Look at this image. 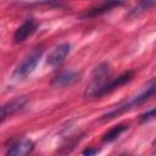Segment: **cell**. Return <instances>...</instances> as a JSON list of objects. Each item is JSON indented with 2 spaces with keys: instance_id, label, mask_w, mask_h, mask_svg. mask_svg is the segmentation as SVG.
<instances>
[{
  "instance_id": "obj_1",
  "label": "cell",
  "mask_w": 156,
  "mask_h": 156,
  "mask_svg": "<svg viewBox=\"0 0 156 156\" xmlns=\"http://www.w3.org/2000/svg\"><path fill=\"white\" fill-rule=\"evenodd\" d=\"M155 94H156V78L151 79V80L147 83V85L145 87V89H144L143 91H140L138 95L130 98L128 101H126V102H123V104L116 106L115 108H112V110H110L108 112H106L105 115H102V116H101V121H110V119H113V118H116L117 116H119V115H122V113L129 111L130 108L141 105L143 102H145L146 100H149V99H150L152 95H155Z\"/></svg>"
},
{
  "instance_id": "obj_2",
  "label": "cell",
  "mask_w": 156,
  "mask_h": 156,
  "mask_svg": "<svg viewBox=\"0 0 156 156\" xmlns=\"http://www.w3.org/2000/svg\"><path fill=\"white\" fill-rule=\"evenodd\" d=\"M41 55H43V50L41 49H37L33 52H30L28 56H26L22 60V62L13 71L12 77L16 78V79H24L26 77H28L35 69L38 62L40 61Z\"/></svg>"
},
{
  "instance_id": "obj_3",
  "label": "cell",
  "mask_w": 156,
  "mask_h": 156,
  "mask_svg": "<svg viewBox=\"0 0 156 156\" xmlns=\"http://www.w3.org/2000/svg\"><path fill=\"white\" fill-rule=\"evenodd\" d=\"M133 77H134V72H133V71H127V72H123L122 74H119L118 77L111 78V79L98 91V94L95 95V98H101V96H104V95H106V94L113 91L115 89H118L119 87H122V85H124L126 83L130 82V80L133 79Z\"/></svg>"
},
{
  "instance_id": "obj_4",
  "label": "cell",
  "mask_w": 156,
  "mask_h": 156,
  "mask_svg": "<svg viewBox=\"0 0 156 156\" xmlns=\"http://www.w3.org/2000/svg\"><path fill=\"white\" fill-rule=\"evenodd\" d=\"M34 149V143L30 139L23 138V139H18L12 141L6 151V155H11V156H22V155H28L33 151Z\"/></svg>"
},
{
  "instance_id": "obj_5",
  "label": "cell",
  "mask_w": 156,
  "mask_h": 156,
  "mask_svg": "<svg viewBox=\"0 0 156 156\" xmlns=\"http://www.w3.org/2000/svg\"><path fill=\"white\" fill-rule=\"evenodd\" d=\"M123 0H104L101 4L96 5L95 7H91L89 11H87V13L84 15L85 18H94L98 16H101L108 11H111L115 7L122 6L123 5Z\"/></svg>"
},
{
  "instance_id": "obj_6",
  "label": "cell",
  "mask_w": 156,
  "mask_h": 156,
  "mask_svg": "<svg viewBox=\"0 0 156 156\" xmlns=\"http://www.w3.org/2000/svg\"><path fill=\"white\" fill-rule=\"evenodd\" d=\"M37 22L32 18L27 20L26 22H23L15 32L13 34V41L16 44H20V43H23L28 37H30L35 30H37Z\"/></svg>"
},
{
  "instance_id": "obj_7",
  "label": "cell",
  "mask_w": 156,
  "mask_h": 156,
  "mask_svg": "<svg viewBox=\"0 0 156 156\" xmlns=\"http://www.w3.org/2000/svg\"><path fill=\"white\" fill-rule=\"evenodd\" d=\"M71 51V45L68 43H63V44H60L58 46H56L51 52L50 55L48 56V63L52 67H56V66H60L65 58L67 57V55L69 54Z\"/></svg>"
},
{
  "instance_id": "obj_8",
  "label": "cell",
  "mask_w": 156,
  "mask_h": 156,
  "mask_svg": "<svg viewBox=\"0 0 156 156\" xmlns=\"http://www.w3.org/2000/svg\"><path fill=\"white\" fill-rule=\"evenodd\" d=\"M27 102H28V99L26 96H21V98H16L15 100L2 105V107H1V122H4L6 118L11 117L16 112L21 111L26 106Z\"/></svg>"
},
{
  "instance_id": "obj_9",
  "label": "cell",
  "mask_w": 156,
  "mask_h": 156,
  "mask_svg": "<svg viewBox=\"0 0 156 156\" xmlns=\"http://www.w3.org/2000/svg\"><path fill=\"white\" fill-rule=\"evenodd\" d=\"M79 80V74L72 71H66L56 76L52 80V87L55 88H63V87H69L74 84L76 82Z\"/></svg>"
},
{
  "instance_id": "obj_10",
  "label": "cell",
  "mask_w": 156,
  "mask_h": 156,
  "mask_svg": "<svg viewBox=\"0 0 156 156\" xmlns=\"http://www.w3.org/2000/svg\"><path fill=\"white\" fill-rule=\"evenodd\" d=\"M127 129H128V124H117V126L112 127L110 130H107V132L104 134L102 140H104L105 143H111V141L116 140V139H117L124 130H127Z\"/></svg>"
},
{
  "instance_id": "obj_11",
  "label": "cell",
  "mask_w": 156,
  "mask_h": 156,
  "mask_svg": "<svg viewBox=\"0 0 156 156\" xmlns=\"http://www.w3.org/2000/svg\"><path fill=\"white\" fill-rule=\"evenodd\" d=\"M155 117H156V106L150 108V110H147V111H145L144 113H141L140 115V121L141 122H147V121H150V119H152Z\"/></svg>"
},
{
  "instance_id": "obj_12",
  "label": "cell",
  "mask_w": 156,
  "mask_h": 156,
  "mask_svg": "<svg viewBox=\"0 0 156 156\" xmlns=\"http://www.w3.org/2000/svg\"><path fill=\"white\" fill-rule=\"evenodd\" d=\"M96 152H98V150H93V149H87V150L83 151L84 155H94V154H96Z\"/></svg>"
},
{
  "instance_id": "obj_13",
  "label": "cell",
  "mask_w": 156,
  "mask_h": 156,
  "mask_svg": "<svg viewBox=\"0 0 156 156\" xmlns=\"http://www.w3.org/2000/svg\"><path fill=\"white\" fill-rule=\"evenodd\" d=\"M152 146H154V154L156 155V139H155V141H154V144H152Z\"/></svg>"
}]
</instances>
